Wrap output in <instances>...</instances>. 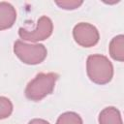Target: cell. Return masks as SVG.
<instances>
[{"label": "cell", "instance_id": "cell-5", "mask_svg": "<svg viewBox=\"0 0 124 124\" xmlns=\"http://www.w3.org/2000/svg\"><path fill=\"white\" fill-rule=\"evenodd\" d=\"M73 37L80 46L91 47L99 42L100 34L94 25L87 22H79L73 29Z\"/></svg>", "mask_w": 124, "mask_h": 124}, {"label": "cell", "instance_id": "cell-1", "mask_svg": "<svg viewBox=\"0 0 124 124\" xmlns=\"http://www.w3.org/2000/svg\"><path fill=\"white\" fill-rule=\"evenodd\" d=\"M86 72L91 81L103 85L111 80L113 77V66L107 56L92 54L87 57Z\"/></svg>", "mask_w": 124, "mask_h": 124}, {"label": "cell", "instance_id": "cell-7", "mask_svg": "<svg viewBox=\"0 0 124 124\" xmlns=\"http://www.w3.org/2000/svg\"><path fill=\"white\" fill-rule=\"evenodd\" d=\"M99 124H123L120 111L114 107L105 108L99 114Z\"/></svg>", "mask_w": 124, "mask_h": 124}, {"label": "cell", "instance_id": "cell-8", "mask_svg": "<svg viewBox=\"0 0 124 124\" xmlns=\"http://www.w3.org/2000/svg\"><path fill=\"white\" fill-rule=\"evenodd\" d=\"M108 51L112 59L119 62L124 61V36L122 34L112 38L108 46Z\"/></svg>", "mask_w": 124, "mask_h": 124}, {"label": "cell", "instance_id": "cell-4", "mask_svg": "<svg viewBox=\"0 0 124 124\" xmlns=\"http://www.w3.org/2000/svg\"><path fill=\"white\" fill-rule=\"evenodd\" d=\"M52 30L53 23L51 19L46 16H43L38 19L35 29L28 30L26 28L20 27L18 29V35L24 41L37 43L39 41L46 40L52 34Z\"/></svg>", "mask_w": 124, "mask_h": 124}, {"label": "cell", "instance_id": "cell-6", "mask_svg": "<svg viewBox=\"0 0 124 124\" xmlns=\"http://www.w3.org/2000/svg\"><path fill=\"white\" fill-rule=\"evenodd\" d=\"M16 19L15 7L8 2H0V30L11 28Z\"/></svg>", "mask_w": 124, "mask_h": 124}, {"label": "cell", "instance_id": "cell-10", "mask_svg": "<svg viewBox=\"0 0 124 124\" xmlns=\"http://www.w3.org/2000/svg\"><path fill=\"white\" fill-rule=\"evenodd\" d=\"M13 112V104L10 99L0 96V120L8 118Z\"/></svg>", "mask_w": 124, "mask_h": 124}, {"label": "cell", "instance_id": "cell-3", "mask_svg": "<svg viewBox=\"0 0 124 124\" xmlns=\"http://www.w3.org/2000/svg\"><path fill=\"white\" fill-rule=\"evenodd\" d=\"M14 52L19 60L28 65H37L42 63L46 55L47 50L42 44H26L17 40L14 44Z\"/></svg>", "mask_w": 124, "mask_h": 124}, {"label": "cell", "instance_id": "cell-9", "mask_svg": "<svg viewBox=\"0 0 124 124\" xmlns=\"http://www.w3.org/2000/svg\"><path fill=\"white\" fill-rule=\"evenodd\" d=\"M56 124H83L79 114L74 111H66L59 115Z\"/></svg>", "mask_w": 124, "mask_h": 124}, {"label": "cell", "instance_id": "cell-2", "mask_svg": "<svg viewBox=\"0 0 124 124\" xmlns=\"http://www.w3.org/2000/svg\"><path fill=\"white\" fill-rule=\"evenodd\" d=\"M58 77L55 73H39L26 85L24 91L26 98L34 102H39L51 94Z\"/></svg>", "mask_w": 124, "mask_h": 124}, {"label": "cell", "instance_id": "cell-12", "mask_svg": "<svg viewBox=\"0 0 124 124\" xmlns=\"http://www.w3.org/2000/svg\"><path fill=\"white\" fill-rule=\"evenodd\" d=\"M28 124H49L48 121L45 120V119H41V118H35L32 119L28 122Z\"/></svg>", "mask_w": 124, "mask_h": 124}, {"label": "cell", "instance_id": "cell-11", "mask_svg": "<svg viewBox=\"0 0 124 124\" xmlns=\"http://www.w3.org/2000/svg\"><path fill=\"white\" fill-rule=\"evenodd\" d=\"M55 4L64 10H75V9H78L79 6H81L83 4V1L81 0H62V1H55Z\"/></svg>", "mask_w": 124, "mask_h": 124}]
</instances>
